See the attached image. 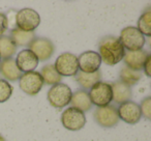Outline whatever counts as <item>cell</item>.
Segmentation results:
<instances>
[{"label":"cell","mask_w":151,"mask_h":141,"mask_svg":"<svg viewBox=\"0 0 151 141\" xmlns=\"http://www.w3.org/2000/svg\"><path fill=\"white\" fill-rule=\"evenodd\" d=\"M99 55L101 61L108 65L117 64L123 60L125 50L120 43L119 38L115 36H105L101 38L99 46Z\"/></svg>","instance_id":"1"},{"label":"cell","mask_w":151,"mask_h":141,"mask_svg":"<svg viewBox=\"0 0 151 141\" xmlns=\"http://www.w3.org/2000/svg\"><path fill=\"white\" fill-rule=\"evenodd\" d=\"M119 40L124 50L127 49L128 51L142 50L145 45V36L132 26H128L121 30Z\"/></svg>","instance_id":"2"},{"label":"cell","mask_w":151,"mask_h":141,"mask_svg":"<svg viewBox=\"0 0 151 141\" xmlns=\"http://www.w3.org/2000/svg\"><path fill=\"white\" fill-rule=\"evenodd\" d=\"M15 23L17 28L26 32H33L40 23V17L32 9H23L16 14Z\"/></svg>","instance_id":"3"},{"label":"cell","mask_w":151,"mask_h":141,"mask_svg":"<svg viewBox=\"0 0 151 141\" xmlns=\"http://www.w3.org/2000/svg\"><path fill=\"white\" fill-rule=\"evenodd\" d=\"M88 95L92 104L97 107H106L112 102V86L109 83L99 81L91 87Z\"/></svg>","instance_id":"4"},{"label":"cell","mask_w":151,"mask_h":141,"mask_svg":"<svg viewBox=\"0 0 151 141\" xmlns=\"http://www.w3.org/2000/svg\"><path fill=\"white\" fill-rule=\"evenodd\" d=\"M54 67L61 77L76 76L79 72L78 57L71 53H63L57 57Z\"/></svg>","instance_id":"5"},{"label":"cell","mask_w":151,"mask_h":141,"mask_svg":"<svg viewBox=\"0 0 151 141\" xmlns=\"http://www.w3.org/2000/svg\"><path fill=\"white\" fill-rule=\"evenodd\" d=\"M71 89L63 83L53 85L48 91V100L50 104L55 108H62L68 105L71 100Z\"/></svg>","instance_id":"6"},{"label":"cell","mask_w":151,"mask_h":141,"mask_svg":"<svg viewBox=\"0 0 151 141\" xmlns=\"http://www.w3.org/2000/svg\"><path fill=\"white\" fill-rule=\"evenodd\" d=\"M19 86L27 95H35L44 86V80L38 72L24 73L19 79Z\"/></svg>","instance_id":"7"},{"label":"cell","mask_w":151,"mask_h":141,"mask_svg":"<svg viewBox=\"0 0 151 141\" xmlns=\"http://www.w3.org/2000/svg\"><path fill=\"white\" fill-rule=\"evenodd\" d=\"M61 122L63 127L69 131H79L86 124L85 113L73 107H69L61 115Z\"/></svg>","instance_id":"8"},{"label":"cell","mask_w":151,"mask_h":141,"mask_svg":"<svg viewBox=\"0 0 151 141\" xmlns=\"http://www.w3.org/2000/svg\"><path fill=\"white\" fill-rule=\"evenodd\" d=\"M94 118L99 126L105 128H111L116 126L119 121L117 109L111 105L97 108L94 112Z\"/></svg>","instance_id":"9"},{"label":"cell","mask_w":151,"mask_h":141,"mask_svg":"<svg viewBox=\"0 0 151 141\" xmlns=\"http://www.w3.org/2000/svg\"><path fill=\"white\" fill-rule=\"evenodd\" d=\"M28 46H29V50L37 57L38 61L47 60L54 53V45L48 38H34Z\"/></svg>","instance_id":"10"},{"label":"cell","mask_w":151,"mask_h":141,"mask_svg":"<svg viewBox=\"0 0 151 141\" xmlns=\"http://www.w3.org/2000/svg\"><path fill=\"white\" fill-rule=\"evenodd\" d=\"M117 112L119 119H122L126 124H137L141 119V117H142L140 105H138L137 103L132 101L120 104Z\"/></svg>","instance_id":"11"},{"label":"cell","mask_w":151,"mask_h":141,"mask_svg":"<svg viewBox=\"0 0 151 141\" xmlns=\"http://www.w3.org/2000/svg\"><path fill=\"white\" fill-rule=\"evenodd\" d=\"M79 71L87 74H91L99 71L101 67V59L99 53L94 51H86L82 53L78 58Z\"/></svg>","instance_id":"12"},{"label":"cell","mask_w":151,"mask_h":141,"mask_svg":"<svg viewBox=\"0 0 151 141\" xmlns=\"http://www.w3.org/2000/svg\"><path fill=\"white\" fill-rule=\"evenodd\" d=\"M15 60L16 65H17V67L21 73L33 72L38 65L37 57L29 49L22 50L21 52H19V54L17 55V58Z\"/></svg>","instance_id":"13"},{"label":"cell","mask_w":151,"mask_h":141,"mask_svg":"<svg viewBox=\"0 0 151 141\" xmlns=\"http://www.w3.org/2000/svg\"><path fill=\"white\" fill-rule=\"evenodd\" d=\"M148 56V53L143 49L138 51H127L124 54L123 60L125 62V67H127L128 69L140 72L141 69H143L144 63Z\"/></svg>","instance_id":"14"},{"label":"cell","mask_w":151,"mask_h":141,"mask_svg":"<svg viewBox=\"0 0 151 141\" xmlns=\"http://www.w3.org/2000/svg\"><path fill=\"white\" fill-rule=\"evenodd\" d=\"M112 86V101L117 104H122L128 102L132 98V89L129 86L124 84L121 81H117L111 84Z\"/></svg>","instance_id":"15"},{"label":"cell","mask_w":151,"mask_h":141,"mask_svg":"<svg viewBox=\"0 0 151 141\" xmlns=\"http://www.w3.org/2000/svg\"><path fill=\"white\" fill-rule=\"evenodd\" d=\"M0 73L2 74L6 80L9 81H17L20 79L22 73L19 71V69L16 65V60L11 57V58L4 59L2 62L0 63Z\"/></svg>","instance_id":"16"},{"label":"cell","mask_w":151,"mask_h":141,"mask_svg":"<svg viewBox=\"0 0 151 141\" xmlns=\"http://www.w3.org/2000/svg\"><path fill=\"white\" fill-rule=\"evenodd\" d=\"M70 103L73 108L80 110V111H82V112L88 111L91 108V105H92L88 93H87L86 90H84V89L78 90V91H76L75 93H73Z\"/></svg>","instance_id":"17"},{"label":"cell","mask_w":151,"mask_h":141,"mask_svg":"<svg viewBox=\"0 0 151 141\" xmlns=\"http://www.w3.org/2000/svg\"><path fill=\"white\" fill-rule=\"evenodd\" d=\"M101 79V72L96 71L94 73H91V74H87V73H83L81 71H79L76 75V80L77 82L80 84L81 87L85 88H91L94 84H96L97 82H99Z\"/></svg>","instance_id":"18"},{"label":"cell","mask_w":151,"mask_h":141,"mask_svg":"<svg viewBox=\"0 0 151 141\" xmlns=\"http://www.w3.org/2000/svg\"><path fill=\"white\" fill-rule=\"evenodd\" d=\"M40 76H42L44 83L48 85H56L58 83H60L61 78L62 77L57 73V71L55 69L54 64H47L40 71Z\"/></svg>","instance_id":"19"},{"label":"cell","mask_w":151,"mask_h":141,"mask_svg":"<svg viewBox=\"0 0 151 141\" xmlns=\"http://www.w3.org/2000/svg\"><path fill=\"white\" fill-rule=\"evenodd\" d=\"M17 46L9 36H0V57L3 59H7L13 57L16 53Z\"/></svg>","instance_id":"20"},{"label":"cell","mask_w":151,"mask_h":141,"mask_svg":"<svg viewBox=\"0 0 151 141\" xmlns=\"http://www.w3.org/2000/svg\"><path fill=\"white\" fill-rule=\"evenodd\" d=\"M12 40H14L16 46H28L34 40V33L15 28L12 30Z\"/></svg>","instance_id":"21"},{"label":"cell","mask_w":151,"mask_h":141,"mask_svg":"<svg viewBox=\"0 0 151 141\" xmlns=\"http://www.w3.org/2000/svg\"><path fill=\"white\" fill-rule=\"evenodd\" d=\"M119 77H120L119 81H121L124 84H126L127 86L130 87L139 82V80L141 79V73L128 69L127 67H123L121 69Z\"/></svg>","instance_id":"22"},{"label":"cell","mask_w":151,"mask_h":141,"mask_svg":"<svg viewBox=\"0 0 151 141\" xmlns=\"http://www.w3.org/2000/svg\"><path fill=\"white\" fill-rule=\"evenodd\" d=\"M137 29L143 34V35L150 36L151 35V11L148 9L145 12L138 20V27Z\"/></svg>","instance_id":"23"},{"label":"cell","mask_w":151,"mask_h":141,"mask_svg":"<svg viewBox=\"0 0 151 141\" xmlns=\"http://www.w3.org/2000/svg\"><path fill=\"white\" fill-rule=\"evenodd\" d=\"M13 93V86L6 80L0 79V103L6 102Z\"/></svg>","instance_id":"24"},{"label":"cell","mask_w":151,"mask_h":141,"mask_svg":"<svg viewBox=\"0 0 151 141\" xmlns=\"http://www.w3.org/2000/svg\"><path fill=\"white\" fill-rule=\"evenodd\" d=\"M140 109H141V113L147 119H150L151 118V98L150 97H146L144 100L142 101L140 105Z\"/></svg>","instance_id":"25"},{"label":"cell","mask_w":151,"mask_h":141,"mask_svg":"<svg viewBox=\"0 0 151 141\" xmlns=\"http://www.w3.org/2000/svg\"><path fill=\"white\" fill-rule=\"evenodd\" d=\"M9 28V20L4 14L0 13V36H2L3 33Z\"/></svg>","instance_id":"26"},{"label":"cell","mask_w":151,"mask_h":141,"mask_svg":"<svg viewBox=\"0 0 151 141\" xmlns=\"http://www.w3.org/2000/svg\"><path fill=\"white\" fill-rule=\"evenodd\" d=\"M150 65H151V56L149 55L147 60L145 61L144 63V67H143V69H144V73L147 77H150L151 76V71H150Z\"/></svg>","instance_id":"27"},{"label":"cell","mask_w":151,"mask_h":141,"mask_svg":"<svg viewBox=\"0 0 151 141\" xmlns=\"http://www.w3.org/2000/svg\"><path fill=\"white\" fill-rule=\"evenodd\" d=\"M0 59H1V57H0Z\"/></svg>","instance_id":"28"}]
</instances>
